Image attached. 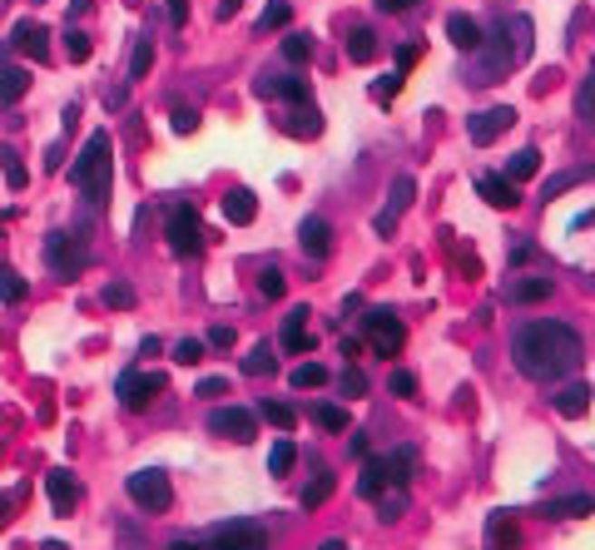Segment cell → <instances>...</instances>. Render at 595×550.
<instances>
[{"label":"cell","instance_id":"obj_16","mask_svg":"<svg viewBox=\"0 0 595 550\" xmlns=\"http://www.w3.org/2000/svg\"><path fill=\"white\" fill-rule=\"evenodd\" d=\"M45 491H50V506H55V516H70L74 501H80V476H70L65 467L45 476Z\"/></svg>","mask_w":595,"mask_h":550},{"label":"cell","instance_id":"obj_36","mask_svg":"<svg viewBox=\"0 0 595 550\" xmlns=\"http://www.w3.org/2000/svg\"><path fill=\"white\" fill-rule=\"evenodd\" d=\"M313 421H317L323 431H347V427H353V417H347L343 407H333V401H323V407H313Z\"/></svg>","mask_w":595,"mask_h":550},{"label":"cell","instance_id":"obj_64","mask_svg":"<svg viewBox=\"0 0 595 550\" xmlns=\"http://www.w3.org/2000/svg\"><path fill=\"white\" fill-rule=\"evenodd\" d=\"M5 511H10V501H5V496H0V521H5Z\"/></svg>","mask_w":595,"mask_h":550},{"label":"cell","instance_id":"obj_49","mask_svg":"<svg viewBox=\"0 0 595 550\" xmlns=\"http://www.w3.org/2000/svg\"><path fill=\"white\" fill-rule=\"evenodd\" d=\"M199 357H204V343H199V337H184V343L174 347V362H184V367H194Z\"/></svg>","mask_w":595,"mask_h":550},{"label":"cell","instance_id":"obj_12","mask_svg":"<svg viewBox=\"0 0 595 550\" xmlns=\"http://www.w3.org/2000/svg\"><path fill=\"white\" fill-rule=\"evenodd\" d=\"M516 124V110H506V104H496V110H482V114H472V124H466V134H472V144H496L506 130Z\"/></svg>","mask_w":595,"mask_h":550},{"label":"cell","instance_id":"obj_13","mask_svg":"<svg viewBox=\"0 0 595 550\" xmlns=\"http://www.w3.org/2000/svg\"><path fill=\"white\" fill-rule=\"evenodd\" d=\"M10 50H20L25 60H45L50 55V30L40 25L35 15H25L15 30H10Z\"/></svg>","mask_w":595,"mask_h":550},{"label":"cell","instance_id":"obj_10","mask_svg":"<svg viewBox=\"0 0 595 550\" xmlns=\"http://www.w3.org/2000/svg\"><path fill=\"white\" fill-rule=\"evenodd\" d=\"M45 263H50V273H55V278H80V268H84V243L70 238V234H50V238H45Z\"/></svg>","mask_w":595,"mask_h":550},{"label":"cell","instance_id":"obj_62","mask_svg":"<svg viewBox=\"0 0 595 550\" xmlns=\"http://www.w3.org/2000/svg\"><path fill=\"white\" fill-rule=\"evenodd\" d=\"M94 0H70V15H80V10H90Z\"/></svg>","mask_w":595,"mask_h":550},{"label":"cell","instance_id":"obj_27","mask_svg":"<svg viewBox=\"0 0 595 550\" xmlns=\"http://www.w3.org/2000/svg\"><path fill=\"white\" fill-rule=\"evenodd\" d=\"M372 55H377V35H372L367 25L347 30V60H353V65H367Z\"/></svg>","mask_w":595,"mask_h":550},{"label":"cell","instance_id":"obj_58","mask_svg":"<svg viewBox=\"0 0 595 550\" xmlns=\"http://www.w3.org/2000/svg\"><path fill=\"white\" fill-rule=\"evenodd\" d=\"M209 343H214V347H233V333H229V327H214V333H209Z\"/></svg>","mask_w":595,"mask_h":550},{"label":"cell","instance_id":"obj_6","mask_svg":"<svg viewBox=\"0 0 595 550\" xmlns=\"http://www.w3.org/2000/svg\"><path fill=\"white\" fill-rule=\"evenodd\" d=\"M363 327H367V343L377 347V357H397L402 343H407V327H402L397 313H387V308H372L363 317Z\"/></svg>","mask_w":595,"mask_h":550},{"label":"cell","instance_id":"obj_55","mask_svg":"<svg viewBox=\"0 0 595 550\" xmlns=\"http://www.w3.org/2000/svg\"><path fill=\"white\" fill-rule=\"evenodd\" d=\"M194 124H199L194 110H179V114H174V130H179V134H194Z\"/></svg>","mask_w":595,"mask_h":550},{"label":"cell","instance_id":"obj_15","mask_svg":"<svg viewBox=\"0 0 595 550\" xmlns=\"http://www.w3.org/2000/svg\"><path fill=\"white\" fill-rule=\"evenodd\" d=\"M298 243H303L307 258H327V253H333V224L317 218V214H307L303 224H298Z\"/></svg>","mask_w":595,"mask_h":550},{"label":"cell","instance_id":"obj_53","mask_svg":"<svg viewBox=\"0 0 595 550\" xmlns=\"http://www.w3.org/2000/svg\"><path fill=\"white\" fill-rule=\"evenodd\" d=\"M397 90H402V75H387V80H377V84H372V94H377L382 104H387V100H392V94H397Z\"/></svg>","mask_w":595,"mask_h":550},{"label":"cell","instance_id":"obj_24","mask_svg":"<svg viewBox=\"0 0 595 550\" xmlns=\"http://www.w3.org/2000/svg\"><path fill=\"white\" fill-rule=\"evenodd\" d=\"M253 214H258V204H253L249 188H229V194H223V218H229V224H253Z\"/></svg>","mask_w":595,"mask_h":550},{"label":"cell","instance_id":"obj_2","mask_svg":"<svg viewBox=\"0 0 595 550\" xmlns=\"http://www.w3.org/2000/svg\"><path fill=\"white\" fill-rule=\"evenodd\" d=\"M70 184H74V194H80L84 204H94V208H104V204H110L114 154H110V134H104V130H94L90 140H84L80 159L70 164Z\"/></svg>","mask_w":595,"mask_h":550},{"label":"cell","instance_id":"obj_3","mask_svg":"<svg viewBox=\"0 0 595 550\" xmlns=\"http://www.w3.org/2000/svg\"><path fill=\"white\" fill-rule=\"evenodd\" d=\"M516 65V50L506 35H482V45H476V60H472V84H496L506 75V70Z\"/></svg>","mask_w":595,"mask_h":550},{"label":"cell","instance_id":"obj_34","mask_svg":"<svg viewBox=\"0 0 595 550\" xmlns=\"http://www.w3.org/2000/svg\"><path fill=\"white\" fill-rule=\"evenodd\" d=\"M506 35H512V50H516V65L531 55V20L526 15H512L506 20Z\"/></svg>","mask_w":595,"mask_h":550},{"label":"cell","instance_id":"obj_43","mask_svg":"<svg viewBox=\"0 0 595 550\" xmlns=\"http://www.w3.org/2000/svg\"><path fill=\"white\" fill-rule=\"evenodd\" d=\"M412 461H417V457H412V447H402V451H392V457H387L392 486H407L412 481Z\"/></svg>","mask_w":595,"mask_h":550},{"label":"cell","instance_id":"obj_38","mask_svg":"<svg viewBox=\"0 0 595 550\" xmlns=\"http://www.w3.org/2000/svg\"><path fill=\"white\" fill-rule=\"evenodd\" d=\"M293 461H298V447H293L288 437H278V447L268 451V471H273V476H288Z\"/></svg>","mask_w":595,"mask_h":550},{"label":"cell","instance_id":"obj_45","mask_svg":"<svg viewBox=\"0 0 595 550\" xmlns=\"http://www.w3.org/2000/svg\"><path fill=\"white\" fill-rule=\"evenodd\" d=\"M258 293H263V298H283V293H288V278H283V268H273V263H268V268L258 273Z\"/></svg>","mask_w":595,"mask_h":550},{"label":"cell","instance_id":"obj_4","mask_svg":"<svg viewBox=\"0 0 595 550\" xmlns=\"http://www.w3.org/2000/svg\"><path fill=\"white\" fill-rule=\"evenodd\" d=\"M169 248H174L179 258L204 253V224H199V208L194 204H174V208H169Z\"/></svg>","mask_w":595,"mask_h":550},{"label":"cell","instance_id":"obj_22","mask_svg":"<svg viewBox=\"0 0 595 550\" xmlns=\"http://www.w3.org/2000/svg\"><path fill=\"white\" fill-rule=\"evenodd\" d=\"M590 511H595V496H586V491L580 496H561V501L546 506L551 521H580V516H590Z\"/></svg>","mask_w":595,"mask_h":550},{"label":"cell","instance_id":"obj_30","mask_svg":"<svg viewBox=\"0 0 595 550\" xmlns=\"http://www.w3.org/2000/svg\"><path fill=\"white\" fill-rule=\"evenodd\" d=\"M288 20H293V0H268V5H263V15H258V30L268 35V30H283Z\"/></svg>","mask_w":595,"mask_h":550},{"label":"cell","instance_id":"obj_1","mask_svg":"<svg viewBox=\"0 0 595 550\" xmlns=\"http://www.w3.org/2000/svg\"><path fill=\"white\" fill-rule=\"evenodd\" d=\"M512 357L516 372L531 377V382H556V377L576 372L580 367V337L571 323H551V317H536V323H521L512 337Z\"/></svg>","mask_w":595,"mask_h":550},{"label":"cell","instance_id":"obj_9","mask_svg":"<svg viewBox=\"0 0 595 550\" xmlns=\"http://www.w3.org/2000/svg\"><path fill=\"white\" fill-rule=\"evenodd\" d=\"M209 431L223 441H239V447H249L253 437H258V417L253 411H243V407H219V411H209Z\"/></svg>","mask_w":595,"mask_h":550},{"label":"cell","instance_id":"obj_17","mask_svg":"<svg viewBox=\"0 0 595 550\" xmlns=\"http://www.w3.org/2000/svg\"><path fill=\"white\" fill-rule=\"evenodd\" d=\"M476 194H482L492 208H516V204H521V198H516V184H512L506 174H482V179H476Z\"/></svg>","mask_w":595,"mask_h":550},{"label":"cell","instance_id":"obj_56","mask_svg":"<svg viewBox=\"0 0 595 550\" xmlns=\"http://www.w3.org/2000/svg\"><path fill=\"white\" fill-rule=\"evenodd\" d=\"M417 55H422L417 45H407V50H402V55H397V75H407V70L417 65Z\"/></svg>","mask_w":595,"mask_h":550},{"label":"cell","instance_id":"obj_39","mask_svg":"<svg viewBox=\"0 0 595 550\" xmlns=\"http://www.w3.org/2000/svg\"><path fill=\"white\" fill-rule=\"evenodd\" d=\"M402 511H407V486H392L387 496H377V516L382 521H397Z\"/></svg>","mask_w":595,"mask_h":550},{"label":"cell","instance_id":"obj_32","mask_svg":"<svg viewBox=\"0 0 595 550\" xmlns=\"http://www.w3.org/2000/svg\"><path fill=\"white\" fill-rule=\"evenodd\" d=\"M486 541H492V545H516L521 541V526L512 521V516H492V521H486Z\"/></svg>","mask_w":595,"mask_h":550},{"label":"cell","instance_id":"obj_50","mask_svg":"<svg viewBox=\"0 0 595 550\" xmlns=\"http://www.w3.org/2000/svg\"><path fill=\"white\" fill-rule=\"evenodd\" d=\"M337 387H343V397H363L367 392V377L357 372V367H347V372L337 377Z\"/></svg>","mask_w":595,"mask_h":550},{"label":"cell","instance_id":"obj_63","mask_svg":"<svg viewBox=\"0 0 595 550\" xmlns=\"http://www.w3.org/2000/svg\"><path fill=\"white\" fill-rule=\"evenodd\" d=\"M590 224H595V208H590V214H580V218H576V228H590Z\"/></svg>","mask_w":595,"mask_h":550},{"label":"cell","instance_id":"obj_19","mask_svg":"<svg viewBox=\"0 0 595 550\" xmlns=\"http://www.w3.org/2000/svg\"><path fill=\"white\" fill-rule=\"evenodd\" d=\"M446 40H452L456 50H466V55H472V50L482 45V25H476L472 15H462V10H456V15H446Z\"/></svg>","mask_w":595,"mask_h":550},{"label":"cell","instance_id":"obj_59","mask_svg":"<svg viewBox=\"0 0 595 550\" xmlns=\"http://www.w3.org/2000/svg\"><path fill=\"white\" fill-rule=\"evenodd\" d=\"M60 159H65V144H50V154H45V169H60Z\"/></svg>","mask_w":595,"mask_h":550},{"label":"cell","instance_id":"obj_11","mask_svg":"<svg viewBox=\"0 0 595 550\" xmlns=\"http://www.w3.org/2000/svg\"><path fill=\"white\" fill-rule=\"evenodd\" d=\"M199 541H214V545H268V531L258 521H219L209 526Z\"/></svg>","mask_w":595,"mask_h":550},{"label":"cell","instance_id":"obj_52","mask_svg":"<svg viewBox=\"0 0 595 550\" xmlns=\"http://www.w3.org/2000/svg\"><path fill=\"white\" fill-rule=\"evenodd\" d=\"M223 392H229V377H204L194 387V397H223Z\"/></svg>","mask_w":595,"mask_h":550},{"label":"cell","instance_id":"obj_47","mask_svg":"<svg viewBox=\"0 0 595 550\" xmlns=\"http://www.w3.org/2000/svg\"><path fill=\"white\" fill-rule=\"evenodd\" d=\"M387 387H392V397H417V377H412L407 367H397V372L387 377Z\"/></svg>","mask_w":595,"mask_h":550},{"label":"cell","instance_id":"obj_57","mask_svg":"<svg viewBox=\"0 0 595 550\" xmlns=\"http://www.w3.org/2000/svg\"><path fill=\"white\" fill-rule=\"evenodd\" d=\"M417 0H377V10H387V15H402V10H412Z\"/></svg>","mask_w":595,"mask_h":550},{"label":"cell","instance_id":"obj_44","mask_svg":"<svg viewBox=\"0 0 595 550\" xmlns=\"http://www.w3.org/2000/svg\"><path fill=\"white\" fill-rule=\"evenodd\" d=\"M576 114H580V120H586L590 130H595V70L586 75V84L576 90Z\"/></svg>","mask_w":595,"mask_h":550},{"label":"cell","instance_id":"obj_23","mask_svg":"<svg viewBox=\"0 0 595 550\" xmlns=\"http://www.w3.org/2000/svg\"><path fill=\"white\" fill-rule=\"evenodd\" d=\"M258 94H283V100H293V104H307L313 100V90H307V80H298V75H283L278 84H273L268 75L258 80Z\"/></svg>","mask_w":595,"mask_h":550},{"label":"cell","instance_id":"obj_14","mask_svg":"<svg viewBox=\"0 0 595 550\" xmlns=\"http://www.w3.org/2000/svg\"><path fill=\"white\" fill-rule=\"evenodd\" d=\"M278 130L293 134V140H317V134H323V114H317L313 104H293V110L278 114Z\"/></svg>","mask_w":595,"mask_h":550},{"label":"cell","instance_id":"obj_37","mask_svg":"<svg viewBox=\"0 0 595 550\" xmlns=\"http://www.w3.org/2000/svg\"><path fill=\"white\" fill-rule=\"evenodd\" d=\"M25 278H20L15 268H5V263H0V303H25Z\"/></svg>","mask_w":595,"mask_h":550},{"label":"cell","instance_id":"obj_54","mask_svg":"<svg viewBox=\"0 0 595 550\" xmlns=\"http://www.w3.org/2000/svg\"><path fill=\"white\" fill-rule=\"evenodd\" d=\"M164 10H169L174 25H189V0H164Z\"/></svg>","mask_w":595,"mask_h":550},{"label":"cell","instance_id":"obj_7","mask_svg":"<svg viewBox=\"0 0 595 550\" xmlns=\"http://www.w3.org/2000/svg\"><path fill=\"white\" fill-rule=\"evenodd\" d=\"M412 198H417V179H412V174H397V179H392V188H387V208L372 218V228H377L382 238L397 234V224H402V214L412 208Z\"/></svg>","mask_w":595,"mask_h":550},{"label":"cell","instance_id":"obj_8","mask_svg":"<svg viewBox=\"0 0 595 550\" xmlns=\"http://www.w3.org/2000/svg\"><path fill=\"white\" fill-rule=\"evenodd\" d=\"M114 392H120V401H124L130 411H140V407H149V397L164 392V372H140V367H124L120 382H114Z\"/></svg>","mask_w":595,"mask_h":550},{"label":"cell","instance_id":"obj_18","mask_svg":"<svg viewBox=\"0 0 595 550\" xmlns=\"http://www.w3.org/2000/svg\"><path fill=\"white\" fill-rule=\"evenodd\" d=\"M25 90H30V70L25 65H0V110H10V104H20L25 100Z\"/></svg>","mask_w":595,"mask_h":550},{"label":"cell","instance_id":"obj_41","mask_svg":"<svg viewBox=\"0 0 595 550\" xmlns=\"http://www.w3.org/2000/svg\"><path fill=\"white\" fill-rule=\"evenodd\" d=\"M0 169H5V179H10V188H15V194L30 184V174H25V164H20L15 150H0Z\"/></svg>","mask_w":595,"mask_h":550},{"label":"cell","instance_id":"obj_51","mask_svg":"<svg viewBox=\"0 0 595 550\" xmlns=\"http://www.w3.org/2000/svg\"><path fill=\"white\" fill-rule=\"evenodd\" d=\"M580 179H586V169H571V174H556V179H551V184H546V188H541V194H546V198H556V194H561V188H571V184H580Z\"/></svg>","mask_w":595,"mask_h":550},{"label":"cell","instance_id":"obj_61","mask_svg":"<svg viewBox=\"0 0 595 550\" xmlns=\"http://www.w3.org/2000/svg\"><path fill=\"white\" fill-rule=\"evenodd\" d=\"M233 10H239V0H219V20H229Z\"/></svg>","mask_w":595,"mask_h":550},{"label":"cell","instance_id":"obj_31","mask_svg":"<svg viewBox=\"0 0 595 550\" xmlns=\"http://www.w3.org/2000/svg\"><path fill=\"white\" fill-rule=\"evenodd\" d=\"M258 417L273 421L278 431H293V427H298V411L288 407V401H258Z\"/></svg>","mask_w":595,"mask_h":550},{"label":"cell","instance_id":"obj_60","mask_svg":"<svg viewBox=\"0 0 595 550\" xmlns=\"http://www.w3.org/2000/svg\"><path fill=\"white\" fill-rule=\"evenodd\" d=\"M347 451H353V457H367V437H363V431H357V437L347 441Z\"/></svg>","mask_w":595,"mask_h":550},{"label":"cell","instance_id":"obj_40","mask_svg":"<svg viewBox=\"0 0 595 550\" xmlns=\"http://www.w3.org/2000/svg\"><path fill=\"white\" fill-rule=\"evenodd\" d=\"M283 55H288V65H307V60H313V40H307L303 30H293V35L283 40Z\"/></svg>","mask_w":595,"mask_h":550},{"label":"cell","instance_id":"obj_48","mask_svg":"<svg viewBox=\"0 0 595 550\" xmlns=\"http://www.w3.org/2000/svg\"><path fill=\"white\" fill-rule=\"evenodd\" d=\"M65 50H70V60H90V55H94V45H90V35H84V30H70V35H65Z\"/></svg>","mask_w":595,"mask_h":550},{"label":"cell","instance_id":"obj_35","mask_svg":"<svg viewBox=\"0 0 595 550\" xmlns=\"http://www.w3.org/2000/svg\"><path fill=\"white\" fill-rule=\"evenodd\" d=\"M288 382L298 387V392H313V387H323V382H327V367H323V362H303V367H293Z\"/></svg>","mask_w":595,"mask_h":550},{"label":"cell","instance_id":"obj_25","mask_svg":"<svg viewBox=\"0 0 595 550\" xmlns=\"http://www.w3.org/2000/svg\"><path fill=\"white\" fill-rule=\"evenodd\" d=\"M307 308H293L288 313V327H283V347H288V352H313V337L303 333V323H307Z\"/></svg>","mask_w":595,"mask_h":550},{"label":"cell","instance_id":"obj_5","mask_svg":"<svg viewBox=\"0 0 595 550\" xmlns=\"http://www.w3.org/2000/svg\"><path fill=\"white\" fill-rule=\"evenodd\" d=\"M130 496H134V506H140V511H169V501H174V486H169V476L164 471H154V467H144V471H134L130 481Z\"/></svg>","mask_w":595,"mask_h":550},{"label":"cell","instance_id":"obj_29","mask_svg":"<svg viewBox=\"0 0 595 550\" xmlns=\"http://www.w3.org/2000/svg\"><path fill=\"white\" fill-rule=\"evenodd\" d=\"M536 169H541V154L521 150V154H512V164H506V179H512V184H526V179H536Z\"/></svg>","mask_w":595,"mask_h":550},{"label":"cell","instance_id":"obj_46","mask_svg":"<svg viewBox=\"0 0 595 550\" xmlns=\"http://www.w3.org/2000/svg\"><path fill=\"white\" fill-rule=\"evenodd\" d=\"M104 303H110V308H134L140 298H134L130 283H110V288H104Z\"/></svg>","mask_w":595,"mask_h":550},{"label":"cell","instance_id":"obj_21","mask_svg":"<svg viewBox=\"0 0 595 550\" xmlns=\"http://www.w3.org/2000/svg\"><path fill=\"white\" fill-rule=\"evenodd\" d=\"M551 401H556L561 417H586V411H590V387L586 382H571V387H561Z\"/></svg>","mask_w":595,"mask_h":550},{"label":"cell","instance_id":"obj_33","mask_svg":"<svg viewBox=\"0 0 595 550\" xmlns=\"http://www.w3.org/2000/svg\"><path fill=\"white\" fill-rule=\"evenodd\" d=\"M243 372H249V377H268V372H278V357H273V347H268V343L253 347V352L243 357Z\"/></svg>","mask_w":595,"mask_h":550},{"label":"cell","instance_id":"obj_28","mask_svg":"<svg viewBox=\"0 0 595 550\" xmlns=\"http://www.w3.org/2000/svg\"><path fill=\"white\" fill-rule=\"evenodd\" d=\"M327 496H333V471H323V467H317V476L303 486V511H317V506H323Z\"/></svg>","mask_w":595,"mask_h":550},{"label":"cell","instance_id":"obj_42","mask_svg":"<svg viewBox=\"0 0 595 550\" xmlns=\"http://www.w3.org/2000/svg\"><path fill=\"white\" fill-rule=\"evenodd\" d=\"M149 70H154V40H140L130 55V80H144Z\"/></svg>","mask_w":595,"mask_h":550},{"label":"cell","instance_id":"obj_20","mask_svg":"<svg viewBox=\"0 0 595 550\" xmlns=\"http://www.w3.org/2000/svg\"><path fill=\"white\" fill-rule=\"evenodd\" d=\"M392 486V471H387V457H377V461H367L363 467V476H357V496L363 501H377L382 491Z\"/></svg>","mask_w":595,"mask_h":550},{"label":"cell","instance_id":"obj_26","mask_svg":"<svg viewBox=\"0 0 595 550\" xmlns=\"http://www.w3.org/2000/svg\"><path fill=\"white\" fill-rule=\"evenodd\" d=\"M551 288H556L551 278H516L512 288H506V298L512 303H541V298H551Z\"/></svg>","mask_w":595,"mask_h":550}]
</instances>
